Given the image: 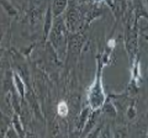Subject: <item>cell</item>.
Segmentation results:
<instances>
[{
  "mask_svg": "<svg viewBox=\"0 0 148 138\" xmlns=\"http://www.w3.org/2000/svg\"><path fill=\"white\" fill-rule=\"evenodd\" d=\"M136 113H137V110H136V102L133 101V102L130 104L128 109L126 110V116L128 120H133L136 117Z\"/></svg>",
  "mask_w": 148,
  "mask_h": 138,
  "instance_id": "17",
  "label": "cell"
},
{
  "mask_svg": "<svg viewBox=\"0 0 148 138\" xmlns=\"http://www.w3.org/2000/svg\"><path fill=\"white\" fill-rule=\"evenodd\" d=\"M69 0H53L52 4V10L54 17H59L64 12V10L68 8Z\"/></svg>",
  "mask_w": 148,
  "mask_h": 138,
  "instance_id": "9",
  "label": "cell"
},
{
  "mask_svg": "<svg viewBox=\"0 0 148 138\" xmlns=\"http://www.w3.org/2000/svg\"><path fill=\"white\" fill-rule=\"evenodd\" d=\"M101 14H103V11H101V9H91V10H89L86 12V16H85V27H88L90 25V22L92 20H95L96 17L101 16Z\"/></svg>",
  "mask_w": 148,
  "mask_h": 138,
  "instance_id": "13",
  "label": "cell"
},
{
  "mask_svg": "<svg viewBox=\"0 0 148 138\" xmlns=\"http://www.w3.org/2000/svg\"><path fill=\"white\" fill-rule=\"evenodd\" d=\"M147 137H148V132H147Z\"/></svg>",
  "mask_w": 148,
  "mask_h": 138,
  "instance_id": "20",
  "label": "cell"
},
{
  "mask_svg": "<svg viewBox=\"0 0 148 138\" xmlns=\"http://www.w3.org/2000/svg\"><path fill=\"white\" fill-rule=\"evenodd\" d=\"M137 26L138 24H127L126 30H125V47H126L130 62L133 61V58L137 54V48H138V33H137Z\"/></svg>",
  "mask_w": 148,
  "mask_h": 138,
  "instance_id": "2",
  "label": "cell"
},
{
  "mask_svg": "<svg viewBox=\"0 0 148 138\" xmlns=\"http://www.w3.org/2000/svg\"><path fill=\"white\" fill-rule=\"evenodd\" d=\"M80 24H82V20H80L79 9L77 8L75 3L71 0L69 4H68V8H67V12H66V26H67V30H69L71 32H75Z\"/></svg>",
  "mask_w": 148,
  "mask_h": 138,
  "instance_id": "3",
  "label": "cell"
},
{
  "mask_svg": "<svg viewBox=\"0 0 148 138\" xmlns=\"http://www.w3.org/2000/svg\"><path fill=\"white\" fill-rule=\"evenodd\" d=\"M1 5L5 8V10H6V12L9 14L10 16H15L16 14H17V11H16V9L14 8L10 3L8 1V0H1Z\"/></svg>",
  "mask_w": 148,
  "mask_h": 138,
  "instance_id": "16",
  "label": "cell"
},
{
  "mask_svg": "<svg viewBox=\"0 0 148 138\" xmlns=\"http://www.w3.org/2000/svg\"><path fill=\"white\" fill-rule=\"evenodd\" d=\"M133 14H135V21L133 24H138V20L141 17H145L148 20V10L143 8L141 0H133Z\"/></svg>",
  "mask_w": 148,
  "mask_h": 138,
  "instance_id": "7",
  "label": "cell"
},
{
  "mask_svg": "<svg viewBox=\"0 0 148 138\" xmlns=\"http://www.w3.org/2000/svg\"><path fill=\"white\" fill-rule=\"evenodd\" d=\"M68 111H69V109H68V104L66 102V101H61V102L57 105V113H58L61 117L67 116Z\"/></svg>",
  "mask_w": 148,
  "mask_h": 138,
  "instance_id": "14",
  "label": "cell"
},
{
  "mask_svg": "<svg viewBox=\"0 0 148 138\" xmlns=\"http://www.w3.org/2000/svg\"><path fill=\"white\" fill-rule=\"evenodd\" d=\"M99 112H100V110H94V112L88 118V121L85 123V132H83V136H88L89 135V131L92 130V127L95 126L96 121H98V117H99Z\"/></svg>",
  "mask_w": 148,
  "mask_h": 138,
  "instance_id": "10",
  "label": "cell"
},
{
  "mask_svg": "<svg viewBox=\"0 0 148 138\" xmlns=\"http://www.w3.org/2000/svg\"><path fill=\"white\" fill-rule=\"evenodd\" d=\"M53 10H52V6H48L47 8V12H46V16H45V25H43V40L46 41L49 37V33H51V30L53 27Z\"/></svg>",
  "mask_w": 148,
  "mask_h": 138,
  "instance_id": "5",
  "label": "cell"
},
{
  "mask_svg": "<svg viewBox=\"0 0 148 138\" xmlns=\"http://www.w3.org/2000/svg\"><path fill=\"white\" fill-rule=\"evenodd\" d=\"M146 4H147V5H148V0H146Z\"/></svg>",
  "mask_w": 148,
  "mask_h": 138,
  "instance_id": "19",
  "label": "cell"
},
{
  "mask_svg": "<svg viewBox=\"0 0 148 138\" xmlns=\"http://www.w3.org/2000/svg\"><path fill=\"white\" fill-rule=\"evenodd\" d=\"M103 107H104L103 111H104V113L106 115V116H109L111 118H114L115 116H116V106H115V104L112 102V101H110L109 99H106Z\"/></svg>",
  "mask_w": 148,
  "mask_h": 138,
  "instance_id": "11",
  "label": "cell"
},
{
  "mask_svg": "<svg viewBox=\"0 0 148 138\" xmlns=\"http://www.w3.org/2000/svg\"><path fill=\"white\" fill-rule=\"evenodd\" d=\"M115 46H116V41H115V38H110L109 42H108V47H109L110 49H112Z\"/></svg>",
  "mask_w": 148,
  "mask_h": 138,
  "instance_id": "18",
  "label": "cell"
},
{
  "mask_svg": "<svg viewBox=\"0 0 148 138\" xmlns=\"http://www.w3.org/2000/svg\"><path fill=\"white\" fill-rule=\"evenodd\" d=\"M64 30H67V26L64 25V21L62 19H58L56 22H53V27L49 33V38L54 47H58L63 42V40L66 38V31Z\"/></svg>",
  "mask_w": 148,
  "mask_h": 138,
  "instance_id": "4",
  "label": "cell"
},
{
  "mask_svg": "<svg viewBox=\"0 0 148 138\" xmlns=\"http://www.w3.org/2000/svg\"><path fill=\"white\" fill-rule=\"evenodd\" d=\"M12 125L15 127V130L17 132L18 137H24L26 136V133L24 131V127H22V123L20 121V117H18V113L17 112H14V116H12Z\"/></svg>",
  "mask_w": 148,
  "mask_h": 138,
  "instance_id": "12",
  "label": "cell"
},
{
  "mask_svg": "<svg viewBox=\"0 0 148 138\" xmlns=\"http://www.w3.org/2000/svg\"><path fill=\"white\" fill-rule=\"evenodd\" d=\"M12 81H14V85H15V89L17 91L18 96H20L21 102H22L25 99V88H26L25 81L22 80V78L20 75H18V73H15V72H14V74H12Z\"/></svg>",
  "mask_w": 148,
  "mask_h": 138,
  "instance_id": "8",
  "label": "cell"
},
{
  "mask_svg": "<svg viewBox=\"0 0 148 138\" xmlns=\"http://www.w3.org/2000/svg\"><path fill=\"white\" fill-rule=\"evenodd\" d=\"M127 0H114V9H112V12L115 17H116V21L121 20L125 12L127 10Z\"/></svg>",
  "mask_w": 148,
  "mask_h": 138,
  "instance_id": "6",
  "label": "cell"
},
{
  "mask_svg": "<svg viewBox=\"0 0 148 138\" xmlns=\"http://www.w3.org/2000/svg\"><path fill=\"white\" fill-rule=\"evenodd\" d=\"M103 61H101V54L96 56V72H95V78L94 83L88 89V102L89 106L92 110H100L104 106L106 96L104 91V85H103Z\"/></svg>",
  "mask_w": 148,
  "mask_h": 138,
  "instance_id": "1",
  "label": "cell"
},
{
  "mask_svg": "<svg viewBox=\"0 0 148 138\" xmlns=\"http://www.w3.org/2000/svg\"><path fill=\"white\" fill-rule=\"evenodd\" d=\"M89 109L90 107H86L83 110V112L79 117V123H78V130H83V127L85 126V123L88 121V115H89Z\"/></svg>",
  "mask_w": 148,
  "mask_h": 138,
  "instance_id": "15",
  "label": "cell"
}]
</instances>
